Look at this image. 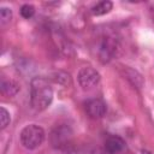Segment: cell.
Listing matches in <instances>:
<instances>
[{"label":"cell","mask_w":154,"mask_h":154,"mask_svg":"<svg viewBox=\"0 0 154 154\" xmlns=\"http://www.w3.org/2000/svg\"><path fill=\"white\" fill-rule=\"evenodd\" d=\"M141 153H142V154H153V153H150V152H149V150H147V149H143Z\"/></svg>","instance_id":"cell-15"},{"label":"cell","mask_w":154,"mask_h":154,"mask_svg":"<svg viewBox=\"0 0 154 154\" xmlns=\"http://www.w3.org/2000/svg\"><path fill=\"white\" fill-rule=\"evenodd\" d=\"M124 147L125 143L119 136H111L105 142V149L108 154H118L124 149Z\"/></svg>","instance_id":"cell-6"},{"label":"cell","mask_w":154,"mask_h":154,"mask_svg":"<svg viewBox=\"0 0 154 154\" xmlns=\"http://www.w3.org/2000/svg\"><path fill=\"white\" fill-rule=\"evenodd\" d=\"M114 51H116V45H114V42H113L112 40H109V38H106V40L102 42V45H101L100 55H101V58H102L105 61H107V60L111 59V57H112V54L114 53Z\"/></svg>","instance_id":"cell-7"},{"label":"cell","mask_w":154,"mask_h":154,"mask_svg":"<svg viewBox=\"0 0 154 154\" xmlns=\"http://www.w3.org/2000/svg\"><path fill=\"white\" fill-rule=\"evenodd\" d=\"M19 138L24 148L32 150L40 147L45 141V130L36 124H30L20 131Z\"/></svg>","instance_id":"cell-2"},{"label":"cell","mask_w":154,"mask_h":154,"mask_svg":"<svg viewBox=\"0 0 154 154\" xmlns=\"http://www.w3.org/2000/svg\"><path fill=\"white\" fill-rule=\"evenodd\" d=\"M35 13V7L32 5H29V4H24L22 7H20V16L25 19H29L34 16Z\"/></svg>","instance_id":"cell-13"},{"label":"cell","mask_w":154,"mask_h":154,"mask_svg":"<svg viewBox=\"0 0 154 154\" xmlns=\"http://www.w3.org/2000/svg\"><path fill=\"white\" fill-rule=\"evenodd\" d=\"M10 120H11V118H10L8 111L5 107H1L0 108V126H1V129H5L8 125Z\"/></svg>","instance_id":"cell-14"},{"label":"cell","mask_w":154,"mask_h":154,"mask_svg":"<svg viewBox=\"0 0 154 154\" xmlns=\"http://www.w3.org/2000/svg\"><path fill=\"white\" fill-rule=\"evenodd\" d=\"M12 19V11L8 7H1L0 10V22L1 25H5L7 23H10Z\"/></svg>","instance_id":"cell-12"},{"label":"cell","mask_w":154,"mask_h":154,"mask_svg":"<svg viewBox=\"0 0 154 154\" xmlns=\"http://www.w3.org/2000/svg\"><path fill=\"white\" fill-rule=\"evenodd\" d=\"M53 100V89L43 77H35L30 83V102L34 109H46Z\"/></svg>","instance_id":"cell-1"},{"label":"cell","mask_w":154,"mask_h":154,"mask_svg":"<svg viewBox=\"0 0 154 154\" xmlns=\"http://www.w3.org/2000/svg\"><path fill=\"white\" fill-rule=\"evenodd\" d=\"M53 79H54V82H57V83H59L61 85H69V84H71V77L66 72H61V71L55 72Z\"/></svg>","instance_id":"cell-11"},{"label":"cell","mask_w":154,"mask_h":154,"mask_svg":"<svg viewBox=\"0 0 154 154\" xmlns=\"http://www.w3.org/2000/svg\"><path fill=\"white\" fill-rule=\"evenodd\" d=\"M85 111L93 119H99L106 113V105L99 99H91L85 103Z\"/></svg>","instance_id":"cell-5"},{"label":"cell","mask_w":154,"mask_h":154,"mask_svg":"<svg viewBox=\"0 0 154 154\" xmlns=\"http://www.w3.org/2000/svg\"><path fill=\"white\" fill-rule=\"evenodd\" d=\"M77 79H78L79 85L84 90H88V89L94 88L99 83V81H100V73L95 69H93L91 66H85V67H82L78 71Z\"/></svg>","instance_id":"cell-4"},{"label":"cell","mask_w":154,"mask_h":154,"mask_svg":"<svg viewBox=\"0 0 154 154\" xmlns=\"http://www.w3.org/2000/svg\"><path fill=\"white\" fill-rule=\"evenodd\" d=\"M112 7H113V4H112L111 1L103 0V1H100V2H97L96 5H94L90 11H91V13H93L94 16H102V14L108 13V12L112 10Z\"/></svg>","instance_id":"cell-9"},{"label":"cell","mask_w":154,"mask_h":154,"mask_svg":"<svg viewBox=\"0 0 154 154\" xmlns=\"http://www.w3.org/2000/svg\"><path fill=\"white\" fill-rule=\"evenodd\" d=\"M125 75H126V78H128L135 87H137V88H141V87H142L143 79H142V76H141L138 72H136V71H134V70H131V69H126Z\"/></svg>","instance_id":"cell-10"},{"label":"cell","mask_w":154,"mask_h":154,"mask_svg":"<svg viewBox=\"0 0 154 154\" xmlns=\"http://www.w3.org/2000/svg\"><path fill=\"white\" fill-rule=\"evenodd\" d=\"M72 140V130L69 125L61 124L53 129L51 132V143L54 148L63 149L69 146Z\"/></svg>","instance_id":"cell-3"},{"label":"cell","mask_w":154,"mask_h":154,"mask_svg":"<svg viewBox=\"0 0 154 154\" xmlns=\"http://www.w3.org/2000/svg\"><path fill=\"white\" fill-rule=\"evenodd\" d=\"M19 91V85L12 79H2L1 81V93L7 96H13Z\"/></svg>","instance_id":"cell-8"}]
</instances>
